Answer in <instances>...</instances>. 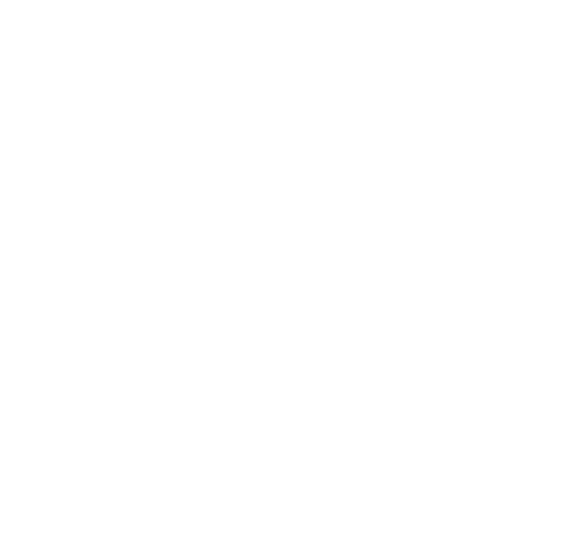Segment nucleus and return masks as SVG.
I'll return each instance as SVG.
<instances>
[]
</instances>
